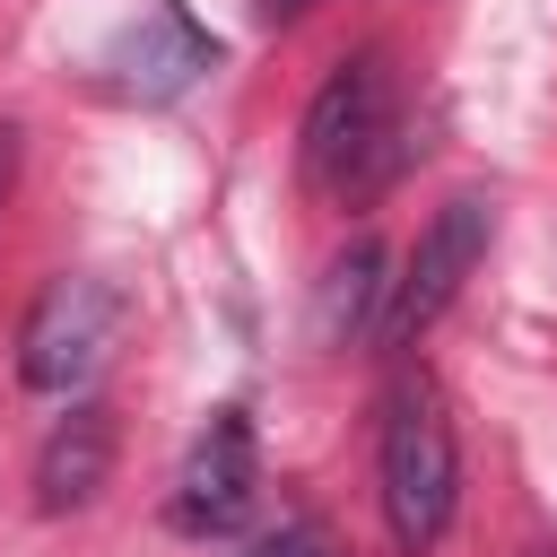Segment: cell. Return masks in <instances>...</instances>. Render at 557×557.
<instances>
[{"label":"cell","mask_w":557,"mask_h":557,"mask_svg":"<svg viewBox=\"0 0 557 557\" xmlns=\"http://www.w3.org/2000/svg\"><path fill=\"white\" fill-rule=\"evenodd\" d=\"M374 496H383V531L400 557H426L453 522L461 496V435L444 409L435 374H400L383 392V435H374Z\"/></svg>","instance_id":"obj_1"},{"label":"cell","mask_w":557,"mask_h":557,"mask_svg":"<svg viewBox=\"0 0 557 557\" xmlns=\"http://www.w3.org/2000/svg\"><path fill=\"white\" fill-rule=\"evenodd\" d=\"M296 165L322 200H366L383 191L400 165H409V139H400V87L383 70V52H348L313 104H305V131H296Z\"/></svg>","instance_id":"obj_2"},{"label":"cell","mask_w":557,"mask_h":557,"mask_svg":"<svg viewBox=\"0 0 557 557\" xmlns=\"http://www.w3.org/2000/svg\"><path fill=\"white\" fill-rule=\"evenodd\" d=\"M113 331H122V287L96 278V270H61L35 296V313L17 322V383L44 392V400L87 392L113 357Z\"/></svg>","instance_id":"obj_3"},{"label":"cell","mask_w":557,"mask_h":557,"mask_svg":"<svg viewBox=\"0 0 557 557\" xmlns=\"http://www.w3.org/2000/svg\"><path fill=\"white\" fill-rule=\"evenodd\" d=\"M487 235H496V209L479 200V191H461V200H444L435 218H426V235H418V252L400 261V278H392V296H383V322H374V339L383 348H418V331L461 296V278L487 261Z\"/></svg>","instance_id":"obj_4"},{"label":"cell","mask_w":557,"mask_h":557,"mask_svg":"<svg viewBox=\"0 0 557 557\" xmlns=\"http://www.w3.org/2000/svg\"><path fill=\"white\" fill-rule=\"evenodd\" d=\"M252 505H261L252 418H244V409H218V418L200 426V444L183 453V470H174V531H191V540H226V531L252 522Z\"/></svg>","instance_id":"obj_5"},{"label":"cell","mask_w":557,"mask_h":557,"mask_svg":"<svg viewBox=\"0 0 557 557\" xmlns=\"http://www.w3.org/2000/svg\"><path fill=\"white\" fill-rule=\"evenodd\" d=\"M104 479H113V409L104 400H70V418L35 453V505L44 513H78V505H96Z\"/></svg>","instance_id":"obj_6"},{"label":"cell","mask_w":557,"mask_h":557,"mask_svg":"<svg viewBox=\"0 0 557 557\" xmlns=\"http://www.w3.org/2000/svg\"><path fill=\"white\" fill-rule=\"evenodd\" d=\"M383 296H392V278H383V244L357 235V244L331 261V278H322V331H331V339H366V331L383 322Z\"/></svg>","instance_id":"obj_7"},{"label":"cell","mask_w":557,"mask_h":557,"mask_svg":"<svg viewBox=\"0 0 557 557\" xmlns=\"http://www.w3.org/2000/svg\"><path fill=\"white\" fill-rule=\"evenodd\" d=\"M244 557H339V548H331V531H322V522H278V531H270V540H252Z\"/></svg>","instance_id":"obj_8"},{"label":"cell","mask_w":557,"mask_h":557,"mask_svg":"<svg viewBox=\"0 0 557 557\" xmlns=\"http://www.w3.org/2000/svg\"><path fill=\"white\" fill-rule=\"evenodd\" d=\"M9 191H17V131L0 122V209H9Z\"/></svg>","instance_id":"obj_9"},{"label":"cell","mask_w":557,"mask_h":557,"mask_svg":"<svg viewBox=\"0 0 557 557\" xmlns=\"http://www.w3.org/2000/svg\"><path fill=\"white\" fill-rule=\"evenodd\" d=\"M305 9H322V0H261V17L278 26V17H305Z\"/></svg>","instance_id":"obj_10"}]
</instances>
